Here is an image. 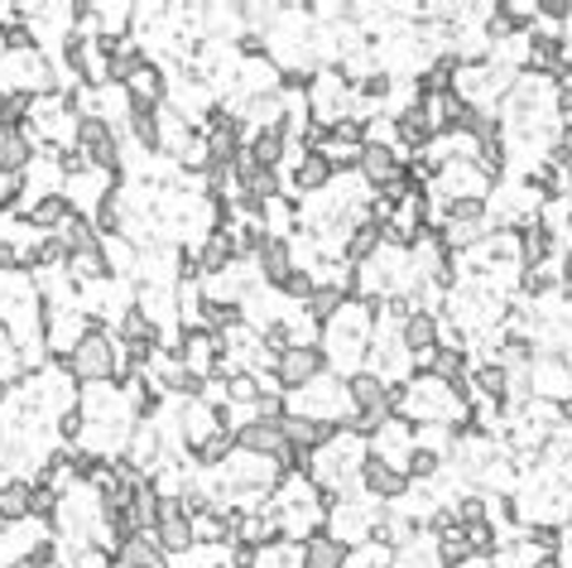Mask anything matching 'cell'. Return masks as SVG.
I'll list each match as a JSON object with an SVG mask.
<instances>
[{
	"instance_id": "cell-4",
	"label": "cell",
	"mask_w": 572,
	"mask_h": 568,
	"mask_svg": "<svg viewBox=\"0 0 572 568\" xmlns=\"http://www.w3.org/2000/svg\"><path fill=\"white\" fill-rule=\"evenodd\" d=\"M78 150L97 173H121V130L111 121H97V116L78 121Z\"/></svg>"
},
{
	"instance_id": "cell-10",
	"label": "cell",
	"mask_w": 572,
	"mask_h": 568,
	"mask_svg": "<svg viewBox=\"0 0 572 568\" xmlns=\"http://www.w3.org/2000/svg\"><path fill=\"white\" fill-rule=\"evenodd\" d=\"M385 246V227L375 222V217H365V222H357L347 231V241H342V260L351 270L365 266V260H375V251Z\"/></svg>"
},
{
	"instance_id": "cell-11",
	"label": "cell",
	"mask_w": 572,
	"mask_h": 568,
	"mask_svg": "<svg viewBox=\"0 0 572 568\" xmlns=\"http://www.w3.org/2000/svg\"><path fill=\"white\" fill-rule=\"evenodd\" d=\"M111 568H169V555L154 545V535H136L111 549Z\"/></svg>"
},
{
	"instance_id": "cell-19",
	"label": "cell",
	"mask_w": 572,
	"mask_h": 568,
	"mask_svg": "<svg viewBox=\"0 0 572 568\" xmlns=\"http://www.w3.org/2000/svg\"><path fill=\"white\" fill-rule=\"evenodd\" d=\"M342 309H347V295H342V289H313V295L303 299V313L313 318L318 328H322V323H332V318L342 313Z\"/></svg>"
},
{
	"instance_id": "cell-18",
	"label": "cell",
	"mask_w": 572,
	"mask_h": 568,
	"mask_svg": "<svg viewBox=\"0 0 572 568\" xmlns=\"http://www.w3.org/2000/svg\"><path fill=\"white\" fill-rule=\"evenodd\" d=\"M390 568H443L433 535L423 530V535H414V540H409L404 549H394V555H390Z\"/></svg>"
},
{
	"instance_id": "cell-13",
	"label": "cell",
	"mask_w": 572,
	"mask_h": 568,
	"mask_svg": "<svg viewBox=\"0 0 572 568\" xmlns=\"http://www.w3.org/2000/svg\"><path fill=\"white\" fill-rule=\"evenodd\" d=\"M347 559H351V549L337 545L328 530L308 535V540L299 545V564H303V568H347Z\"/></svg>"
},
{
	"instance_id": "cell-21",
	"label": "cell",
	"mask_w": 572,
	"mask_h": 568,
	"mask_svg": "<svg viewBox=\"0 0 572 568\" xmlns=\"http://www.w3.org/2000/svg\"><path fill=\"white\" fill-rule=\"evenodd\" d=\"M0 43H6V49H10V53H39L34 24H24V20H10L6 29H0Z\"/></svg>"
},
{
	"instance_id": "cell-16",
	"label": "cell",
	"mask_w": 572,
	"mask_h": 568,
	"mask_svg": "<svg viewBox=\"0 0 572 568\" xmlns=\"http://www.w3.org/2000/svg\"><path fill=\"white\" fill-rule=\"evenodd\" d=\"M58 241L68 246V260L72 256H97L101 251V231H97V222L87 212H72L68 222H63V231H58Z\"/></svg>"
},
{
	"instance_id": "cell-3",
	"label": "cell",
	"mask_w": 572,
	"mask_h": 568,
	"mask_svg": "<svg viewBox=\"0 0 572 568\" xmlns=\"http://www.w3.org/2000/svg\"><path fill=\"white\" fill-rule=\"evenodd\" d=\"M284 410L313 419V425H342V419L351 415L347 381H342V376H332V371H322L318 381H308L303 390H293V405H284Z\"/></svg>"
},
{
	"instance_id": "cell-9",
	"label": "cell",
	"mask_w": 572,
	"mask_h": 568,
	"mask_svg": "<svg viewBox=\"0 0 572 568\" xmlns=\"http://www.w3.org/2000/svg\"><path fill=\"white\" fill-rule=\"evenodd\" d=\"M255 270H260V280H265L274 295H280L284 280L293 275V246L280 241V237H265V246L255 251Z\"/></svg>"
},
{
	"instance_id": "cell-22",
	"label": "cell",
	"mask_w": 572,
	"mask_h": 568,
	"mask_svg": "<svg viewBox=\"0 0 572 568\" xmlns=\"http://www.w3.org/2000/svg\"><path fill=\"white\" fill-rule=\"evenodd\" d=\"M24 193V173H0V208H10Z\"/></svg>"
},
{
	"instance_id": "cell-15",
	"label": "cell",
	"mask_w": 572,
	"mask_h": 568,
	"mask_svg": "<svg viewBox=\"0 0 572 568\" xmlns=\"http://www.w3.org/2000/svg\"><path fill=\"white\" fill-rule=\"evenodd\" d=\"M251 159L260 169H274L280 173V165H284V155H289V136H284V126H265V130H251Z\"/></svg>"
},
{
	"instance_id": "cell-2",
	"label": "cell",
	"mask_w": 572,
	"mask_h": 568,
	"mask_svg": "<svg viewBox=\"0 0 572 568\" xmlns=\"http://www.w3.org/2000/svg\"><path fill=\"white\" fill-rule=\"evenodd\" d=\"M63 371H68L78 386L121 381V371H126V352H121V342H116L107 328H92L78 347H72V357L63 361Z\"/></svg>"
},
{
	"instance_id": "cell-5",
	"label": "cell",
	"mask_w": 572,
	"mask_h": 568,
	"mask_svg": "<svg viewBox=\"0 0 572 568\" xmlns=\"http://www.w3.org/2000/svg\"><path fill=\"white\" fill-rule=\"evenodd\" d=\"M328 371V357H322V347H284L280 357H274V381L280 390H303L308 381H318V376Z\"/></svg>"
},
{
	"instance_id": "cell-23",
	"label": "cell",
	"mask_w": 572,
	"mask_h": 568,
	"mask_svg": "<svg viewBox=\"0 0 572 568\" xmlns=\"http://www.w3.org/2000/svg\"><path fill=\"white\" fill-rule=\"evenodd\" d=\"M539 568H563V559H559V555H549V559H539Z\"/></svg>"
},
{
	"instance_id": "cell-24",
	"label": "cell",
	"mask_w": 572,
	"mask_h": 568,
	"mask_svg": "<svg viewBox=\"0 0 572 568\" xmlns=\"http://www.w3.org/2000/svg\"><path fill=\"white\" fill-rule=\"evenodd\" d=\"M0 400H6V386H0Z\"/></svg>"
},
{
	"instance_id": "cell-7",
	"label": "cell",
	"mask_w": 572,
	"mask_h": 568,
	"mask_svg": "<svg viewBox=\"0 0 572 568\" xmlns=\"http://www.w3.org/2000/svg\"><path fill=\"white\" fill-rule=\"evenodd\" d=\"M357 173L365 179V188L385 193V188L400 183V150H385V145H365L357 159Z\"/></svg>"
},
{
	"instance_id": "cell-17",
	"label": "cell",
	"mask_w": 572,
	"mask_h": 568,
	"mask_svg": "<svg viewBox=\"0 0 572 568\" xmlns=\"http://www.w3.org/2000/svg\"><path fill=\"white\" fill-rule=\"evenodd\" d=\"M29 506H34V482L10 477V482L0 487V520H6V526H20V520H29Z\"/></svg>"
},
{
	"instance_id": "cell-6",
	"label": "cell",
	"mask_w": 572,
	"mask_h": 568,
	"mask_svg": "<svg viewBox=\"0 0 572 568\" xmlns=\"http://www.w3.org/2000/svg\"><path fill=\"white\" fill-rule=\"evenodd\" d=\"M365 454L371 458H380L385 468H394V472H404V462H409V454H414V425H404V419H385V429L375 434L371 444H365Z\"/></svg>"
},
{
	"instance_id": "cell-8",
	"label": "cell",
	"mask_w": 572,
	"mask_h": 568,
	"mask_svg": "<svg viewBox=\"0 0 572 568\" xmlns=\"http://www.w3.org/2000/svg\"><path fill=\"white\" fill-rule=\"evenodd\" d=\"M404 487H409L404 472H394V468H385L380 458L365 454V462H361V491H365V497L380 501V506H390V501L404 497Z\"/></svg>"
},
{
	"instance_id": "cell-12",
	"label": "cell",
	"mask_w": 572,
	"mask_h": 568,
	"mask_svg": "<svg viewBox=\"0 0 572 568\" xmlns=\"http://www.w3.org/2000/svg\"><path fill=\"white\" fill-rule=\"evenodd\" d=\"M72 217V202L63 193H49V198H34L29 202V212H24V222L39 231V237H58L63 231V222Z\"/></svg>"
},
{
	"instance_id": "cell-14",
	"label": "cell",
	"mask_w": 572,
	"mask_h": 568,
	"mask_svg": "<svg viewBox=\"0 0 572 568\" xmlns=\"http://www.w3.org/2000/svg\"><path fill=\"white\" fill-rule=\"evenodd\" d=\"M385 396H390V386L380 381L375 371H351L347 376V405L351 410H385Z\"/></svg>"
},
{
	"instance_id": "cell-1",
	"label": "cell",
	"mask_w": 572,
	"mask_h": 568,
	"mask_svg": "<svg viewBox=\"0 0 572 568\" xmlns=\"http://www.w3.org/2000/svg\"><path fill=\"white\" fill-rule=\"evenodd\" d=\"M371 332H375V303L365 299H347V309L332 318V323H322V357H328V371L332 376H347L365 367V357H371Z\"/></svg>"
},
{
	"instance_id": "cell-20",
	"label": "cell",
	"mask_w": 572,
	"mask_h": 568,
	"mask_svg": "<svg viewBox=\"0 0 572 568\" xmlns=\"http://www.w3.org/2000/svg\"><path fill=\"white\" fill-rule=\"evenodd\" d=\"M385 419H390V410H351L347 419H342V429L347 434H357V439H365L371 444L380 429H385Z\"/></svg>"
}]
</instances>
